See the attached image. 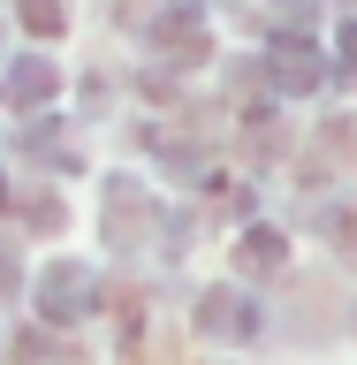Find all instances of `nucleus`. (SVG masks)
Returning <instances> with one entry per match:
<instances>
[{
  "mask_svg": "<svg viewBox=\"0 0 357 365\" xmlns=\"http://www.w3.org/2000/svg\"><path fill=\"white\" fill-rule=\"evenodd\" d=\"M38 297H46V319H84V312H91V297H99V282H91L76 259H61V267L46 274V289H38Z\"/></svg>",
  "mask_w": 357,
  "mask_h": 365,
  "instance_id": "1",
  "label": "nucleus"
},
{
  "mask_svg": "<svg viewBox=\"0 0 357 365\" xmlns=\"http://www.w3.org/2000/svg\"><path fill=\"white\" fill-rule=\"evenodd\" d=\"M198 327L228 342V335H251V327H259V312H251L236 289H213V297H205V312H198Z\"/></svg>",
  "mask_w": 357,
  "mask_h": 365,
  "instance_id": "2",
  "label": "nucleus"
},
{
  "mask_svg": "<svg viewBox=\"0 0 357 365\" xmlns=\"http://www.w3.org/2000/svg\"><path fill=\"white\" fill-rule=\"evenodd\" d=\"M160 46H167V53H182V61H198V53H205V23H198V8L160 16Z\"/></svg>",
  "mask_w": 357,
  "mask_h": 365,
  "instance_id": "3",
  "label": "nucleus"
},
{
  "mask_svg": "<svg viewBox=\"0 0 357 365\" xmlns=\"http://www.w3.org/2000/svg\"><path fill=\"white\" fill-rule=\"evenodd\" d=\"M274 76H281L289 91H312V84H319V53H312L304 38H296V46H281V53H274Z\"/></svg>",
  "mask_w": 357,
  "mask_h": 365,
  "instance_id": "4",
  "label": "nucleus"
},
{
  "mask_svg": "<svg viewBox=\"0 0 357 365\" xmlns=\"http://www.w3.org/2000/svg\"><path fill=\"white\" fill-rule=\"evenodd\" d=\"M244 267L251 274H274V267H281V236H274V228H251V236H244Z\"/></svg>",
  "mask_w": 357,
  "mask_h": 365,
  "instance_id": "5",
  "label": "nucleus"
},
{
  "mask_svg": "<svg viewBox=\"0 0 357 365\" xmlns=\"http://www.w3.org/2000/svg\"><path fill=\"white\" fill-rule=\"evenodd\" d=\"M46 91H53V68L46 61H23L16 76H8V99H46Z\"/></svg>",
  "mask_w": 357,
  "mask_h": 365,
  "instance_id": "6",
  "label": "nucleus"
},
{
  "mask_svg": "<svg viewBox=\"0 0 357 365\" xmlns=\"http://www.w3.org/2000/svg\"><path fill=\"white\" fill-rule=\"evenodd\" d=\"M23 16H31V31H61V8H53V0H31Z\"/></svg>",
  "mask_w": 357,
  "mask_h": 365,
  "instance_id": "7",
  "label": "nucleus"
},
{
  "mask_svg": "<svg viewBox=\"0 0 357 365\" xmlns=\"http://www.w3.org/2000/svg\"><path fill=\"white\" fill-rule=\"evenodd\" d=\"M335 236H342V251H357V213H342V221H335Z\"/></svg>",
  "mask_w": 357,
  "mask_h": 365,
  "instance_id": "8",
  "label": "nucleus"
},
{
  "mask_svg": "<svg viewBox=\"0 0 357 365\" xmlns=\"http://www.w3.org/2000/svg\"><path fill=\"white\" fill-rule=\"evenodd\" d=\"M342 61L357 68V23H350V31H342Z\"/></svg>",
  "mask_w": 357,
  "mask_h": 365,
  "instance_id": "9",
  "label": "nucleus"
}]
</instances>
